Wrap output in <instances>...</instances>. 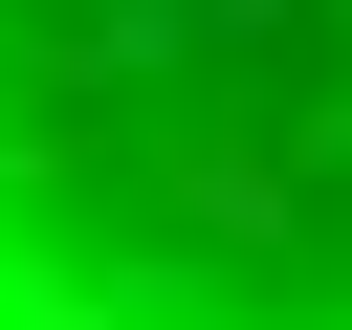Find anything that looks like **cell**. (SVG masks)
Here are the masks:
<instances>
[{"label": "cell", "mask_w": 352, "mask_h": 330, "mask_svg": "<svg viewBox=\"0 0 352 330\" xmlns=\"http://www.w3.org/2000/svg\"><path fill=\"white\" fill-rule=\"evenodd\" d=\"M0 330H352V0H0Z\"/></svg>", "instance_id": "1"}]
</instances>
